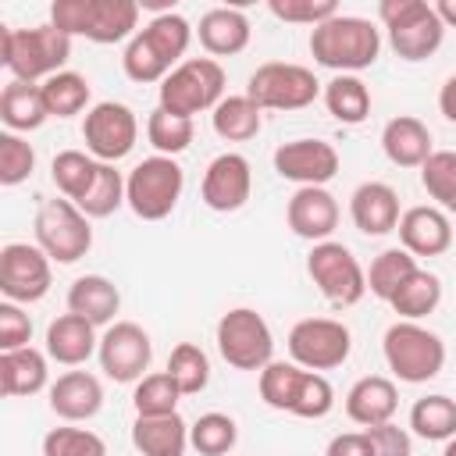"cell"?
<instances>
[{"mask_svg": "<svg viewBox=\"0 0 456 456\" xmlns=\"http://www.w3.org/2000/svg\"><path fill=\"white\" fill-rule=\"evenodd\" d=\"M189 39H192V25L167 11V14H157L150 18L125 46V57H121V68L132 82L146 86V82H164L185 57L189 50Z\"/></svg>", "mask_w": 456, "mask_h": 456, "instance_id": "6da1fadb", "label": "cell"}, {"mask_svg": "<svg viewBox=\"0 0 456 456\" xmlns=\"http://www.w3.org/2000/svg\"><path fill=\"white\" fill-rule=\"evenodd\" d=\"M310 53L321 68L338 75H356L370 68L381 53V32L356 14H335L310 32Z\"/></svg>", "mask_w": 456, "mask_h": 456, "instance_id": "7a4b0ae2", "label": "cell"}, {"mask_svg": "<svg viewBox=\"0 0 456 456\" xmlns=\"http://www.w3.org/2000/svg\"><path fill=\"white\" fill-rule=\"evenodd\" d=\"M71 57V36L53 25L0 28V64L21 82H46Z\"/></svg>", "mask_w": 456, "mask_h": 456, "instance_id": "3957f363", "label": "cell"}, {"mask_svg": "<svg viewBox=\"0 0 456 456\" xmlns=\"http://www.w3.org/2000/svg\"><path fill=\"white\" fill-rule=\"evenodd\" d=\"M50 25L68 36H82L89 43L110 46L135 36L139 4L135 0H53Z\"/></svg>", "mask_w": 456, "mask_h": 456, "instance_id": "277c9868", "label": "cell"}, {"mask_svg": "<svg viewBox=\"0 0 456 456\" xmlns=\"http://www.w3.org/2000/svg\"><path fill=\"white\" fill-rule=\"evenodd\" d=\"M378 18L388 32L395 57L410 64L428 61L445 39V25L435 14V4H424V0H381Z\"/></svg>", "mask_w": 456, "mask_h": 456, "instance_id": "5b68a950", "label": "cell"}, {"mask_svg": "<svg viewBox=\"0 0 456 456\" xmlns=\"http://www.w3.org/2000/svg\"><path fill=\"white\" fill-rule=\"evenodd\" d=\"M381 353L388 370L406 385H424L445 367V342L417 321H395L381 338Z\"/></svg>", "mask_w": 456, "mask_h": 456, "instance_id": "8992f818", "label": "cell"}, {"mask_svg": "<svg viewBox=\"0 0 456 456\" xmlns=\"http://www.w3.org/2000/svg\"><path fill=\"white\" fill-rule=\"evenodd\" d=\"M182 189H185V171L178 167V160L153 153V157L139 160L128 171V178H125V203L142 221H164L178 207Z\"/></svg>", "mask_w": 456, "mask_h": 456, "instance_id": "52a82bcc", "label": "cell"}, {"mask_svg": "<svg viewBox=\"0 0 456 456\" xmlns=\"http://www.w3.org/2000/svg\"><path fill=\"white\" fill-rule=\"evenodd\" d=\"M224 100V68L214 57H189L160 82L164 110L178 118H192L200 110H214Z\"/></svg>", "mask_w": 456, "mask_h": 456, "instance_id": "ba28073f", "label": "cell"}, {"mask_svg": "<svg viewBox=\"0 0 456 456\" xmlns=\"http://www.w3.org/2000/svg\"><path fill=\"white\" fill-rule=\"evenodd\" d=\"M214 338L221 360L235 370H264L274 360V335L267 321L249 306H235L221 314Z\"/></svg>", "mask_w": 456, "mask_h": 456, "instance_id": "9c48e42d", "label": "cell"}, {"mask_svg": "<svg viewBox=\"0 0 456 456\" xmlns=\"http://www.w3.org/2000/svg\"><path fill=\"white\" fill-rule=\"evenodd\" d=\"M317 93H321L317 75L292 61H267L246 82V96L260 110H303L317 100Z\"/></svg>", "mask_w": 456, "mask_h": 456, "instance_id": "30bf717a", "label": "cell"}, {"mask_svg": "<svg viewBox=\"0 0 456 456\" xmlns=\"http://www.w3.org/2000/svg\"><path fill=\"white\" fill-rule=\"evenodd\" d=\"M306 274L331 306H356L367 296V271L342 242H317L306 256Z\"/></svg>", "mask_w": 456, "mask_h": 456, "instance_id": "8fae6325", "label": "cell"}, {"mask_svg": "<svg viewBox=\"0 0 456 456\" xmlns=\"http://www.w3.org/2000/svg\"><path fill=\"white\" fill-rule=\"evenodd\" d=\"M36 246L57 264L82 260L93 246L89 217L71 200H46L36 214Z\"/></svg>", "mask_w": 456, "mask_h": 456, "instance_id": "7c38bea8", "label": "cell"}, {"mask_svg": "<svg viewBox=\"0 0 456 456\" xmlns=\"http://www.w3.org/2000/svg\"><path fill=\"white\" fill-rule=\"evenodd\" d=\"M349 349H353L349 328L342 321H331V317H303L289 331L292 363L317 370V374L342 367L349 360Z\"/></svg>", "mask_w": 456, "mask_h": 456, "instance_id": "4fadbf2b", "label": "cell"}, {"mask_svg": "<svg viewBox=\"0 0 456 456\" xmlns=\"http://www.w3.org/2000/svg\"><path fill=\"white\" fill-rule=\"evenodd\" d=\"M82 139H86V150H89L93 160L118 164L121 157L132 153V146L139 139V121H135L132 107L114 103V100H103V103H96V107L86 110Z\"/></svg>", "mask_w": 456, "mask_h": 456, "instance_id": "5bb4252c", "label": "cell"}, {"mask_svg": "<svg viewBox=\"0 0 456 456\" xmlns=\"http://www.w3.org/2000/svg\"><path fill=\"white\" fill-rule=\"evenodd\" d=\"M100 370L118 381V385H132V381H142L150 360H153V342L150 335L135 324V321H114L107 324V331L100 335Z\"/></svg>", "mask_w": 456, "mask_h": 456, "instance_id": "9a60e30c", "label": "cell"}, {"mask_svg": "<svg viewBox=\"0 0 456 456\" xmlns=\"http://www.w3.org/2000/svg\"><path fill=\"white\" fill-rule=\"evenodd\" d=\"M50 256L28 242H7L0 249V292L7 303H39L50 292Z\"/></svg>", "mask_w": 456, "mask_h": 456, "instance_id": "2e32d148", "label": "cell"}, {"mask_svg": "<svg viewBox=\"0 0 456 456\" xmlns=\"http://www.w3.org/2000/svg\"><path fill=\"white\" fill-rule=\"evenodd\" d=\"M274 171L285 182L303 185H328L338 175V153L324 139H292L274 150Z\"/></svg>", "mask_w": 456, "mask_h": 456, "instance_id": "e0dca14e", "label": "cell"}, {"mask_svg": "<svg viewBox=\"0 0 456 456\" xmlns=\"http://www.w3.org/2000/svg\"><path fill=\"white\" fill-rule=\"evenodd\" d=\"M249 192H253V171H249V160L242 153H221L207 164L200 196L210 210L235 214L246 207Z\"/></svg>", "mask_w": 456, "mask_h": 456, "instance_id": "ac0fdd59", "label": "cell"}, {"mask_svg": "<svg viewBox=\"0 0 456 456\" xmlns=\"http://www.w3.org/2000/svg\"><path fill=\"white\" fill-rule=\"evenodd\" d=\"M285 221L292 228V235L306 239V242H328L331 232L338 228V200L324 189V185H303L292 192L289 207H285Z\"/></svg>", "mask_w": 456, "mask_h": 456, "instance_id": "d6986e66", "label": "cell"}, {"mask_svg": "<svg viewBox=\"0 0 456 456\" xmlns=\"http://www.w3.org/2000/svg\"><path fill=\"white\" fill-rule=\"evenodd\" d=\"M349 217L363 235H388L399 228V196L385 182H363L349 196Z\"/></svg>", "mask_w": 456, "mask_h": 456, "instance_id": "ffe728a7", "label": "cell"}, {"mask_svg": "<svg viewBox=\"0 0 456 456\" xmlns=\"http://www.w3.org/2000/svg\"><path fill=\"white\" fill-rule=\"evenodd\" d=\"M395 232L403 249L413 256H442L452 246V221L438 207H410Z\"/></svg>", "mask_w": 456, "mask_h": 456, "instance_id": "44dd1931", "label": "cell"}, {"mask_svg": "<svg viewBox=\"0 0 456 456\" xmlns=\"http://www.w3.org/2000/svg\"><path fill=\"white\" fill-rule=\"evenodd\" d=\"M103 406V385L89 370H68L50 385V410L61 420H93Z\"/></svg>", "mask_w": 456, "mask_h": 456, "instance_id": "7402d4cb", "label": "cell"}, {"mask_svg": "<svg viewBox=\"0 0 456 456\" xmlns=\"http://www.w3.org/2000/svg\"><path fill=\"white\" fill-rule=\"evenodd\" d=\"M100 349L96 324H89L78 314H61L46 328V356L57 360L61 367H82L93 353Z\"/></svg>", "mask_w": 456, "mask_h": 456, "instance_id": "603a6c76", "label": "cell"}, {"mask_svg": "<svg viewBox=\"0 0 456 456\" xmlns=\"http://www.w3.org/2000/svg\"><path fill=\"white\" fill-rule=\"evenodd\" d=\"M395 410H399L395 381H388L381 374H367L346 392V413L353 424H363V428L388 424L395 417Z\"/></svg>", "mask_w": 456, "mask_h": 456, "instance_id": "cb8c5ba5", "label": "cell"}, {"mask_svg": "<svg viewBox=\"0 0 456 456\" xmlns=\"http://www.w3.org/2000/svg\"><path fill=\"white\" fill-rule=\"evenodd\" d=\"M249 18L239 11V7H210L203 18H200V46L210 53V57H235L249 46Z\"/></svg>", "mask_w": 456, "mask_h": 456, "instance_id": "d4e9b609", "label": "cell"}, {"mask_svg": "<svg viewBox=\"0 0 456 456\" xmlns=\"http://www.w3.org/2000/svg\"><path fill=\"white\" fill-rule=\"evenodd\" d=\"M381 150L395 167H424V160L435 153L428 125L413 114H399L381 128Z\"/></svg>", "mask_w": 456, "mask_h": 456, "instance_id": "484cf974", "label": "cell"}, {"mask_svg": "<svg viewBox=\"0 0 456 456\" xmlns=\"http://www.w3.org/2000/svg\"><path fill=\"white\" fill-rule=\"evenodd\" d=\"M121 310V292L110 278L103 274H82L71 281L68 289V314H78L86 317L89 324L103 328L114 321V314Z\"/></svg>", "mask_w": 456, "mask_h": 456, "instance_id": "4316f807", "label": "cell"}, {"mask_svg": "<svg viewBox=\"0 0 456 456\" xmlns=\"http://www.w3.org/2000/svg\"><path fill=\"white\" fill-rule=\"evenodd\" d=\"M132 445L142 456H185L189 449V424L178 413L164 417H135Z\"/></svg>", "mask_w": 456, "mask_h": 456, "instance_id": "83f0119b", "label": "cell"}, {"mask_svg": "<svg viewBox=\"0 0 456 456\" xmlns=\"http://www.w3.org/2000/svg\"><path fill=\"white\" fill-rule=\"evenodd\" d=\"M46 118H50V110H46V100H43V86L21 82V78H11L4 86V93H0V121L11 132H36Z\"/></svg>", "mask_w": 456, "mask_h": 456, "instance_id": "f1b7e54d", "label": "cell"}, {"mask_svg": "<svg viewBox=\"0 0 456 456\" xmlns=\"http://www.w3.org/2000/svg\"><path fill=\"white\" fill-rule=\"evenodd\" d=\"M46 356L32 346L25 349H11V353H0V392L18 399V395H36L46 388Z\"/></svg>", "mask_w": 456, "mask_h": 456, "instance_id": "f546056e", "label": "cell"}, {"mask_svg": "<svg viewBox=\"0 0 456 456\" xmlns=\"http://www.w3.org/2000/svg\"><path fill=\"white\" fill-rule=\"evenodd\" d=\"M210 125L214 132L224 139V142H249L260 135L264 128V110L242 93V96H224L214 114H210Z\"/></svg>", "mask_w": 456, "mask_h": 456, "instance_id": "4dcf8cb0", "label": "cell"}, {"mask_svg": "<svg viewBox=\"0 0 456 456\" xmlns=\"http://www.w3.org/2000/svg\"><path fill=\"white\" fill-rule=\"evenodd\" d=\"M438 303H442V278L431 274V271H424V267H417V271L392 292V299H388V306H392L403 321H420V317L435 314Z\"/></svg>", "mask_w": 456, "mask_h": 456, "instance_id": "1f68e13d", "label": "cell"}, {"mask_svg": "<svg viewBox=\"0 0 456 456\" xmlns=\"http://www.w3.org/2000/svg\"><path fill=\"white\" fill-rule=\"evenodd\" d=\"M324 107L342 125H360L370 114V89L356 75H335L324 86Z\"/></svg>", "mask_w": 456, "mask_h": 456, "instance_id": "d6a6232c", "label": "cell"}, {"mask_svg": "<svg viewBox=\"0 0 456 456\" xmlns=\"http://www.w3.org/2000/svg\"><path fill=\"white\" fill-rule=\"evenodd\" d=\"M96 167H100V160H93L89 153H82V150H61L53 157V164H50V178H53V185H57V192L64 200L78 203L93 189Z\"/></svg>", "mask_w": 456, "mask_h": 456, "instance_id": "836d02e7", "label": "cell"}, {"mask_svg": "<svg viewBox=\"0 0 456 456\" xmlns=\"http://www.w3.org/2000/svg\"><path fill=\"white\" fill-rule=\"evenodd\" d=\"M410 428L424 442H449L456 438V399L449 395H424L410 410Z\"/></svg>", "mask_w": 456, "mask_h": 456, "instance_id": "e575fe53", "label": "cell"}, {"mask_svg": "<svg viewBox=\"0 0 456 456\" xmlns=\"http://www.w3.org/2000/svg\"><path fill=\"white\" fill-rule=\"evenodd\" d=\"M39 86H43V100H46L50 118H75L89 107V96H93L86 75H78V71H57Z\"/></svg>", "mask_w": 456, "mask_h": 456, "instance_id": "d590c367", "label": "cell"}, {"mask_svg": "<svg viewBox=\"0 0 456 456\" xmlns=\"http://www.w3.org/2000/svg\"><path fill=\"white\" fill-rule=\"evenodd\" d=\"M417 271V256L406 253L403 246H392V249H381L374 260H370V271H367V292L378 296V299H392V292Z\"/></svg>", "mask_w": 456, "mask_h": 456, "instance_id": "8d00e7d4", "label": "cell"}, {"mask_svg": "<svg viewBox=\"0 0 456 456\" xmlns=\"http://www.w3.org/2000/svg\"><path fill=\"white\" fill-rule=\"evenodd\" d=\"M303 378H306V367L285 363V360H271V363L260 370V399H264L271 410L292 413Z\"/></svg>", "mask_w": 456, "mask_h": 456, "instance_id": "74e56055", "label": "cell"}, {"mask_svg": "<svg viewBox=\"0 0 456 456\" xmlns=\"http://www.w3.org/2000/svg\"><path fill=\"white\" fill-rule=\"evenodd\" d=\"M192 135H196L192 118H178V114H171V110H164V107H157V110L150 114V121H146V139H150V146H153L160 157H178V153H185L189 142H192Z\"/></svg>", "mask_w": 456, "mask_h": 456, "instance_id": "f35d334b", "label": "cell"}, {"mask_svg": "<svg viewBox=\"0 0 456 456\" xmlns=\"http://www.w3.org/2000/svg\"><path fill=\"white\" fill-rule=\"evenodd\" d=\"M167 374L182 388V395H200L210 385V360L196 342H178L167 356Z\"/></svg>", "mask_w": 456, "mask_h": 456, "instance_id": "ab89813d", "label": "cell"}, {"mask_svg": "<svg viewBox=\"0 0 456 456\" xmlns=\"http://www.w3.org/2000/svg\"><path fill=\"white\" fill-rule=\"evenodd\" d=\"M178 399H182V388L175 385V378H171L167 370H160V374H146L142 381H135V392H132L135 417H164V413H178Z\"/></svg>", "mask_w": 456, "mask_h": 456, "instance_id": "60d3db41", "label": "cell"}, {"mask_svg": "<svg viewBox=\"0 0 456 456\" xmlns=\"http://www.w3.org/2000/svg\"><path fill=\"white\" fill-rule=\"evenodd\" d=\"M239 442V428L228 413H203L189 424V445L200 456H228Z\"/></svg>", "mask_w": 456, "mask_h": 456, "instance_id": "b9f144b4", "label": "cell"}, {"mask_svg": "<svg viewBox=\"0 0 456 456\" xmlns=\"http://www.w3.org/2000/svg\"><path fill=\"white\" fill-rule=\"evenodd\" d=\"M121 203H125V175H121L114 164H100L93 189H89L75 207L93 221V217H110Z\"/></svg>", "mask_w": 456, "mask_h": 456, "instance_id": "7bdbcfd3", "label": "cell"}, {"mask_svg": "<svg viewBox=\"0 0 456 456\" xmlns=\"http://www.w3.org/2000/svg\"><path fill=\"white\" fill-rule=\"evenodd\" d=\"M420 185L428 189L431 200H438V207L456 214V153L435 150L420 167Z\"/></svg>", "mask_w": 456, "mask_h": 456, "instance_id": "ee69618b", "label": "cell"}, {"mask_svg": "<svg viewBox=\"0 0 456 456\" xmlns=\"http://www.w3.org/2000/svg\"><path fill=\"white\" fill-rule=\"evenodd\" d=\"M43 456H107V445L89 428H53L43 438Z\"/></svg>", "mask_w": 456, "mask_h": 456, "instance_id": "f6af8a7d", "label": "cell"}, {"mask_svg": "<svg viewBox=\"0 0 456 456\" xmlns=\"http://www.w3.org/2000/svg\"><path fill=\"white\" fill-rule=\"evenodd\" d=\"M36 171V150L18 135L4 132L0 135V185H21Z\"/></svg>", "mask_w": 456, "mask_h": 456, "instance_id": "bcb514c9", "label": "cell"}, {"mask_svg": "<svg viewBox=\"0 0 456 456\" xmlns=\"http://www.w3.org/2000/svg\"><path fill=\"white\" fill-rule=\"evenodd\" d=\"M331 406H335V388H331V381H328L324 374H317V370H306L292 413L303 417V420H321V417L331 413Z\"/></svg>", "mask_w": 456, "mask_h": 456, "instance_id": "7dc6e473", "label": "cell"}, {"mask_svg": "<svg viewBox=\"0 0 456 456\" xmlns=\"http://www.w3.org/2000/svg\"><path fill=\"white\" fill-rule=\"evenodd\" d=\"M267 11L278 18V21H289V25H324L328 18L338 14V4L335 0H271Z\"/></svg>", "mask_w": 456, "mask_h": 456, "instance_id": "c3c4849f", "label": "cell"}, {"mask_svg": "<svg viewBox=\"0 0 456 456\" xmlns=\"http://www.w3.org/2000/svg\"><path fill=\"white\" fill-rule=\"evenodd\" d=\"M32 338V321L18 303H0V349H25Z\"/></svg>", "mask_w": 456, "mask_h": 456, "instance_id": "681fc988", "label": "cell"}, {"mask_svg": "<svg viewBox=\"0 0 456 456\" xmlns=\"http://www.w3.org/2000/svg\"><path fill=\"white\" fill-rule=\"evenodd\" d=\"M367 438H370V445H374V456H413L410 431L395 428L392 420H388V424H374V428H367Z\"/></svg>", "mask_w": 456, "mask_h": 456, "instance_id": "f907efd6", "label": "cell"}, {"mask_svg": "<svg viewBox=\"0 0 456 456\" xmlns=\"http://www.w3.org/2000/svg\"><path fill=\"white\" fill-rule=\"evenodd\" d=\"M324 456H374V445H370L367 431H346V435H335L328 442Z\"/></svg>", "mask_w": 456, "mask_h": 456, "instance_id": "816d5d0a", "label": "cell"}, {"mask_svg": "<svg viewBox=\"0 0 456 456\" xmlns=\"http://www.w3.org/2000/svg\"><path fill=\"white\" fill-rule=\"evenodd\" d=\"M438 110H442L449 121H456V71L445 78V86H442V93H438Z\"/></svg>", "mask_w": 456, "mask_h": 456, "instance_id": "f5cc1de1", "label": "cell"}, {"mask_svg": "<svg viewBox=\"0 0 456 456\" xmlns=\"http://www.w3.org/2000/svg\"><path fill=\"white\" fill-rule=\"evenodd\" d=\"M435 14L442 18L445 28H456V0H438L435 4Z\"/></svg>", "mask_w": 456, "mask_h": 456, "instance_id": "db71d44e", "label": "cell"}, {"mask_svg": "<svg viewBox=\"0 0 456 456\" xmlns=\"http://www.w3.org/2000/svg\"><path fill=\"white\" fill-rule=\"evenodd\" d=\"M442 456H456V438H449V442H445V449H442Z\"/></svg>", "mask_w": 456, "mask_h": 456, "instance_id": "11a10c76", "label": "cell"}]
</instances>
